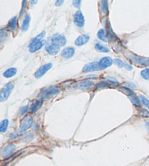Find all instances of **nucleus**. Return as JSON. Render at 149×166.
<instances>
[{
  "mask_svg": "<svg viewBox=\"0 0 149 166\" xmlns=\"http://www.w3.org/2000/svg\"><path fill=\"white\" fill-rule=\"evenodd\" d=\"M73 21H74V23L79 28L84 26V18L81 11L78 10L75 12L74 15H73Z\"/></svg>",
  "mask_w": 149,
  "mask_h": 166,
  "instance_id": "nucleus-9",
  "label": "nucleus"
},
{
  "mask_svg": "<svg viewBox=\"0 0 149 166\" xmlns=\"http://www.w3.org/2000/svg\"><path fill=\"white\" fill-rule=\"evenodd\" d=\"M145 128H146V130H147V132H148V133L149 134V122H145Z\"/></svg>",
  "mask_w": 149,
  "mask_h": 166,
  "instance_id": "nucleus-34",
  "label": "nucleus"
},
{
  "mask_svg": "<svg viewBox=\"0 0 149 166\" xmlns=\"http://www.w3.org/2000/svg\"><path fill=\"white\" fill-rule=\"evenodd\" d=\"M119 90L122 92L123 93H124V94H126V96H132V95L134 94L133 91H132V90L129 89V88H126V87H120Z\"/></svg>",
  "mask_w": 149,
  "mask_h": 166,
  "instance_id": "nucleus-24",
  "label": "nucleus"
},
{
  "mask_svg": "<svg viewBox=\"0 0 149 166\" xmlns=\"http://www.w3.org/2000/svg\"><path fill=\"white\" fill-rule=\"evenodd\" d=\"M89 40V36L87 34H81L74 42L75 45L81 46L87 43Z\"/></svg>",
  "mask_w": 149,
  "mask_h": 166,
  "instance_id": "nucleus-12",
  "label": "nucleus"
},
{
  "mask_svg": "<svg viewBox=\"0 0 149 166\" xmlns=\"http://www.w3.org/2000/svg\"><path fill=\"white\" fill-rule=\"evenodd\" d=\"M8 125H9V121L8 120H3L0 123V131L1 133H4L7 130Z\"/></svg>",
  "mask_w": 149,
  "mask_h": 166,
  "instance_id": "nucleus-21",
  "label": "nucleus"
},
{
  "mask_svg": "<svg viewBox=\"0 0 149 166\" xmlns=\"http://www.w3.org/2000/svg\"><path fill=\"white\" fill-rule=\"evenodd\" d=\"M43 45H44V42L41 39H39L36 37L33 39L31 41V42L29 44L28 49H29L30 52L33 53L41 49Z\"/></svg>",
  "mask_w": 149,
  "mask_h": 166,
  "instance_id": "nucleus-4",
  "label": "nucleus"
},
{
  "mask_svg": "<svg viewBox=\"0 0 149 166\" xmlns=\"http://www.w3.org/2000/svg\"><path fill=\"white\" fill-rule=\"evenodd\" d=\"M139 98H140V101H141L142 104H143V105L145 106V107L148 108V109H149V101H148V99H147V98H145L144 96H142V95H140V96H139Z\"/></svg>",
  "mask_w": 149,
  "mask_h": 166,
  "instance_id": "nucleus-25",
  "label": "nucleus"
},
{
  "mask_svg": "<svg viewBox=\"0 0 149 166\" xmlns=\"http://www.w3.org/2000/svg\"><path fill=\"white\" fill-rule=\"evenodd\" d=\"M33 138H34V136H33V135L31 133H26V134H25V136H23V141H25V142H28V141H31V140H33Z\"/></svg>",
  "mask_w": 149,
  "mask_h": 166,
  "instance_id": "nucleus-27",
  "label": "nucleus"
},
{
  "mask_svg": "<svg viewBox=\"0 0 149 166\" xmlns=\"http://www.w3.org/2000/svg\"><path fill=\"white\" fill-rule=\"evenodd\" d=\"M114 63L116 66L118 67V68H122V67H124V65H125V63L123 62L122 61L120 60V59H116L114 60Z\"/></svg>",
  "mask_w": 149,
  "mask_h": 166,
  "instance_id": "nucleus-28",
  "label": "nucleus"
},
{
  "mask_svg": "<svg viewBox=\"0 0 149 166\" xmlns=\"http://www.w3.org/2000/svg\"><path fill=\"white\" fill-rule=\"evenodd\" d=\"M60 46H59L58 45L55 44V43H52V44L49 45L47 48H46V51L49 53L51 56H55L60 51Z\"/></svg>",
  "mask_w": 149,
  "mask_h": 166,
  "instance_id": "nucleus-11",
  "label": "nucleus"
},
{
  "mask_svg": "<svg viewBox=\"0 0 149 166\" xmlns=\"http://www.w3.org/2000/svg\"><path fill=\"white\" fill-rule=\"evenodd\" d=\"M97 38L101 40V41L105 42H108V37H107L106 31L104 29H102L97 31Z\"/></svg>",
  "mask_w": 149,
  "mask_h": 166,
  "instance_id": "nucleus-15",
  "label": "nucleus"
},
{
  "mask_svg": "<svg viewBox=\"0 0 149 166\" xmlns=\"http://www.w3.org/2000/svg\"><path fill=\"white\" fill-rule=\"evenodd\" d=\"M59 93H60V89L58 87L53 85V86H50L44 90L40 93L39 96H41V99H49V98L54 97Z\"/></svg>",
  "mask_w": 149,
  "mask_h": 166,
  "instance_id": "nucleus-1",
  "label": "nucleus"
},
{
  "mask_svg": "<svg viewBox=\"0 0 149 166\" xmlns=\"http://www.w3.org/2000/svg\"><path fill=\"white\" fill-rule=\"evenodd\" d=\"M17 73V69L15 68H9L7 69L5 72L3 73V76L6 78H10V77L15 76Z\"/></svg>",
  "mask_w": 149,
  "mask_h": 166,
  "instance_id": "nucleus-17",
  "label": "nucleus"
},
{
  "mask_svg": "<svg viewBox=\"0 0 149 166\" xmlns=\"http://www.w3.org/2000/svg\"><path fill=\"white\" fill-rule=\"evenodd\" d=\"M30 21H31V16L29 15H27L24 18L23 23L21 26V30L23 31H25L28 29V27L30 25Z\"/></svg>",
  "mask_w": 149,
  "mask_h": 166,
  "instance_id": "nucleus-16",
  "label": "nucleus"
},
{
  "mask_svg": "<svg viewBox=\"0 0 149 166\" xmlns=\"http://www.w3.org/2000/svg\"><path fill=\"white\" fill-rule=\"evenodd\" d=\"M41 105H42V99H39V100H37L36 101H35L31 106V112H37V111L39 109V108L41 106Z\"/></svg>",
  "mask_w": 149,
  "mask_h": 166,
  "instance_id": "nucleus-18",
  "label": "nucleus"
},
{
  "mask_svg": "<svg viewBox=\"0 0 149 166\" xmlns=\"http://www.w3.org/2000/svg\"><path fill=\"white\" fill-rule=\"evenodd\" d=\"M81 1H73V5L75 7L79 8L80 6H81Z\"/></svg>",
  "mask_w": 149,
  "mask_h": 166,
  "instance_id": "nucleus-30",
  "label": "nucleus"
},
{
  "mask_svg": "<svg viewBox=\"0 0 149 166\" xmlns=\"http://www.w3.org/2000/svg\"><path fill=\"white\" fill-rule=\"evenodd\" d=\"M13 88L14 84L12 83H9L1 90V92H0V101L1 102L7 100V98L10 96Z\"/></svg>",
  "mask_w": 149,
  "mask_h": 166,
  "instance_id": "nucleus-2",
  "label": "nucleus"
},
{
  "mask_svg": "<svg viewBox=\"0 0 149 166\" xmlns=\"http://www.w3.org/2000/svg\"><path fill=\"white\" fill-rule=\"evenodd\" d=\"M52 67V64L51 63L49 64H44L43 66H41V67H39L38 69V70L35 72L34 76L36 79H39L40 77H41L42 76H44L46 73Z\"/></svg>",
  "mask_w": 149,
  "mask_h": 166,
  "instance_id": "nucleus-8",
  "label": "nucleus"
},
{
  "mask_svg": "<svg viewBox=\"0 0 149 166\" xmlns=\"http://www.w3.org/2000/svg\"><path fill=\"white\" fill-rule=\"evenodd\" d=\"M94 85V84L92 81H90V80H84V81H81L78 83H76L73 85V87L78 90L86 91V90H89L93 88Z\"/></svg>",
  "mask_w": 149,
  "mask_h": 166,
  "instance_id": "nucleus-5",
  "label": "nucleus"
},
{
  "mask_svg": "<svg viewBox=\"0 0 149 166\" xmlns=\"http://www.w3.org/2000/svg\"><path fill=\"white\" fill-rule=\"evenodd\" d=\"M51 41H52V43H55V44L58 45L59 46L65 45L66 43V39H65V37L60 34L55 35L54 37H52Z\"/></svg>",
  "mask_w": 149,
  "mask_h": 166,
  "instance_id": "nucleus-14",
  "label": "nucleus"
},
{
  "mask_svg": "<svg viewBox=\"0 0 149 166\" xmlns=\"http://www.w3.org/2000/svg\"><path fill=\"white\" fill-rule=\"evenodd\" d=\"M142 77L145 80H149V69H145L140 72Z\"/></svg>",
  "mask_w": 149,
  "mask_h": 166,
  "instance_id": "nucleus-26",
  "label": "nucleus"
},
{
  "mask_svg": "<svg viewBox=\"0 0 149 166\" xmlns=\"http://www.w3.org/2000/svg\"><path fill=\"white\" fill-rule=\"evenodd\" d=\"M44 35H45V31H42L41 33H40L37 37H36V38L39 39H41L44 37Z\"/></svg>",
  "mask_w": 149,
  "mask_h": 166,
  "instance_id": "nucleus-32",
  "label": "nucleus"
},
{
  "mask_svg": "<svg viewBox=\"0 0 149 166\" xmlns=\"http://www.w3.org/2000/svg\"><path fill=\"white\" fill-rule=\"evenodd\" d=\"M98 64L99 67H100V70H102V69H105L108 68V67H110V66L113 64V59L110 57H108V56L103 57L102 59H100V61L98 62Z\"/></svg>",
  "mask_w": 149,
  "mask_h": 166,
  "instance_id": "nucleus-10",
  "label": "nucleus"
},
{
  "mask_svg": "<svg viewBox=\"0 0 149 166\" xmlns=\"http://www.w3.org/2000/svg\"><path fill=\"white\" fill-rule=\"evenodd\" d=\"M4 166H7V165H4Z\"/></svg>",
  "mask_w": 149,
  "mask_h": 166,
  "instance_id": "nucleus-36",
  "label": "nucleus"
},
{
  "mask_svg": "<svg viewBox=\"0 0 149 166\" xmlns=\"http://www.w3.org/2000/svg\"><path fill=\"white\" fill-rule=\"evenodd\" d=\"M94 48H95L97 52H100V53H108L109 52V49H108L107 47L103 46L102 45L99 44V43H97L94 46Z\"/></svg>",
  "mask_w": 149,
  "mask_h": 166,
  "instance_id": "nucleus-20",
  "label": "nucleus"
},
{
  "mask_svg": "<svg viewBox=\"0 0 149 166\" xmlns=\"http://www.w3.org/2000/svg\"><path fill=\"white\" fill-rule=\"evenodd\" d=\"M16 137H17V135H16L15 133H11L10 136H9V138H10V139H15Z\"/></svg>",
  "mask_w": 149,
  "mask_h": 166,
  "instance_id": "nucleus-33",
  "label": "nucleus"
},
{
  "mask_svg": "<svg viewBox=\"0 0 149 166\" xmlns=\"http://www.w3.org/2000/svg\"><path fill=\"white\" fill-rule=\"evenodd\" d=\"M124 68H125L126 69H127V70L131 71L132 69V67L130 65V64H127V63H125V65H124Z\"/></svg>",
  "mask_w": 149,
  "mask_h": 166,
  "instance_id": "nucleus-31",
  "label": "nucleus"
},
{
  "mask_svg": "<svg viewBox=\"0 0 149 166\" xmlns=\"http://www.w3.org/2000/svg\"><path fill=\"white\" fill-rule=\"evenodd\" d=\"M28 111V106H25L23 107H22L20 109V115H24V114H26V112Z\"/></svg>",
  "mask_w": 149,
  "mask_h": 166,
  "instance_id": "nucleus-29",
  "label": "nucleus"
},
{
  "mask_svg": "<svg viewBox=\"0 0 149 166\" xmlns=\"http://www.w3.org/2000/svg\"><path fill=\"white\" fill-rule=\"evenodd\" d=\"M8 26L12 31L16 30V28H17V17L16 16L12 18V19H10L9 23H8Z\"/></svg>",
  "mask_w": 149,
  "mask_h": 166,
  "instance_id": "nucleus-22",
  "label": "nucleus"
},
{
  "mask_svg": "<svg viewBox=\"0 0 149 166\" xmlns=\"http://www.w3.org/2000/svg\"><path fill=\"white\" fill-rule=\"evenodd\" d=\"M32 125H33V119L31 116H27V117H24L20 122V132L24 133L31 128Z\"/></svg>",
  "mask_w": 149,
  "mask_h": 166,
  "instance_id": "nucleus-3",
  "label": "nucleus"
},
{
  "mask_svg": "<svg viewBox=\"0 0 149 166\" xmlns=\"http://www.w3.org/2000/svg\"><path fill=\"white\" fill-rule=\"evenodd\" d=\"M100 70V67H99L98 62H90L89 64H86L84 66L82 69V72L83 73H88V72H95V71H99Z\"/></svg>",
  "mask_w": 149,
  "mask_h": 166,
  "instance_id": "nucleus-7",
  "label": "nucleus"
},
{
  "mask_svg": "<svg viewBox=\"0 0 149 166\" xmlns=\"http://www.w3.org/2000/svg\"><path fill=\"white\" fill-rule=\"evenodd\" d=\"M129 98L132 104H135V105H137V106H140V104H141V101H140V98H137L135 95L134 94L132 95V96H129Z\"/></svg>",
  "mask_w": 149,
  "mask_h": 166,
  "instance_id": "nucleus-23",
  "label": "nucleus"
},
{
  "mask_svg": "<svg viewBox=\"0 0 149 166\" xmlns=\"http://www.w3.org/2000/svg\"><path fill=\"white\" fill-rule=\"evenodd\" d=\"M74 53V48H71V47H68V48H65V49H63V50H62L61 56L63 59H70V58L73 57Z\"/></svg>",
  "mask_w": 149,
  "mask_h": 166,
  "instance_id": "nucleus-13",
  "label": "nucleus"
},
{
  "mask_svg": "<svg viewBox=\"0 0 149 166\" xmlns=\"http://www.w3.org/2000/svg\"><path fill=\"white\" fill-rule=\"evenodd\" d=\"M63 1H57L55 3V5L56 6H58V5H60V4H63Z\"/></svg>",
  "mask_w": 149,
  "mask_h": 166,
  "instance_id": "nucleus-35",
  "label": "nucleus"
},
{
  "mask_svg": "<svg viewBox=\"0 0 149 166\" xmlns=\"http://www.w3.org/2000/svg\"><path fill=\"white\" fill-rule=\"evenodd\" d=\"M15 149L16 146L14 143H11L6 145V146L3 148L2 151H1V157H2L3 158H7V157H9V156L13 154L14 151H15Z\"/></svg>",
  "mask_w": 149,
  "mask_h": 166,
  "instance_id": "nucleus-6",
  "label": "nucleus"
},
{
  "mask_svg": "<svg viewBox=\"0 0 149 166\" xmlns=\"http://www.w3.org/2000/svg\"><path fill=\"white\" fill-rule=\"evenodd\" d=\"M132 60H133L134 62L137 63V64H147L149 62L148 58L145 57H133L132 58Z\"/></svg>",
  "mask_w": 149,
  "mask_h": 166,
  "instance_id": "nucleus-19",
  "label": "nucleus"
}]
</instances>
